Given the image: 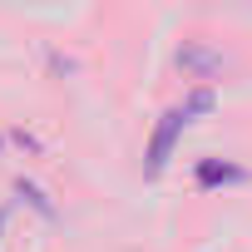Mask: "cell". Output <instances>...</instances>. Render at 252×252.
I'll list each match as a JSON object with an SVG mask.
<instances>
[{"mask_svg": "<svg viewBox=\"0 0 252 252\" xmlns=\"http://www.w3.org/2000/svg\"><path fill=\"white\" fill-rule=\"evenodd\" d=\"M247 173L237 163H218V158H203L198 163V188H222V183H242Z\"/></svg>", "mask_w": 252, "mask_h": 252, "instance_id": "cell-3", "label": "cell"}, {"mask_svg": "<svg viewBox=\"0 0 252 252\" xmlns=\"http://www.w3.org/2000/svg\"><path fill=\"white\" fill-rule=\"evenodd\" d=\"M188 124H193V114H188L183 104H178V109H168V114L158 119V129H154V139H149V154H144V158H149V163H144V173H149V178H158V173L168 168L173 144H178V134L188 129Z\"/></svg>", "mask_w": 252, "mask_h": 252, "instance_id": "cell-1", "label": "cell"}, {"mask_svg": "<svg viewBox=\"0 0 252 252\" xmlns=\"http://www.w3.org/2000/svg\"><path fill=\"white\" fill-rule=\"evenodd\" d=\"M0 227H5V218H0Z\"/></svg>", "mask_w": 252, "mask_h": 252, "instance_id": "cell-4", "label": "cell"}, {"mask_svg": "<svg viewBox=\"0 0 252 252\" xmlns=\"http://www.w3.org/2000/svg\"><path fill=\"white\" fill-rule=\"evenodd\" d=\"M178 64H183V69H193L198 79H213V74L222 69V55H218V50H208V45H183V50H178Z\"/></svg>", "mask_w": 252, "mask_h": 252, "instance_id": "cell-2", "label": "cell"}]
</instances>
